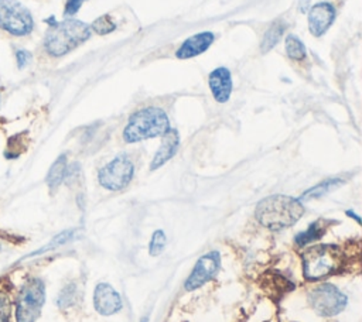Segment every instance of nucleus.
Instances as JSON below:
<instances>
[{
	"label": "nucleus",
	"mask_w": 362,
	"mask_h": 322,
	"mask_svg": "<svg viewBox=\"0 0 362 322\" xmlns=\"http://www.w3.org/2000/svg\"><path fill=\"white\" fill-rule=\"evenodd\" d=\"M95 309L100 315H113L122 308V298L119 292L109 284H98L93 292Z\"/></svg>",
	"instance_id": "nucleus-11"
},
{
	"label": "nucleus",
	"mask_w": 362,
	"mask_h": 322,
	"mask_svg": "<svg viewBox=\"0 0 362 322\" xmlns=\"http://www.w3.org/2000/svg\"><path fill=\"white\" fill-rule=\"evenodd\" d=\"M313 309L321 316H334L346 306V297L332 284H321L308 294Z\"/></svg>",
	"instance_id": "nucleus-8"
},
{
	"label": "nucleus",
	"mask_w": 362,
	"mask_h": 322,
	"mask_svg": "<svg viewBox=\"0 0 362 322\" xmlns=\"http://www.w3.org/2000/svg\"><path fill=\"white\" fill-rule=\"evenodd\" d=\"M163 140H161V145L160 148L157 150V153L154 154L153 157V161L150 164V169L154 171L160 167H163L168 160H171L177 150H178V145H180V134L177 130L174 129H170L164 136H161Z\"/></svg>",
	"instance_id": "nucleus-14"
},
{
	"label": "nucleus",
	"mask_w": 362,
	"mask_h": 322,
	"mask_svg": "<svg viewBox=\"0 0 362 322\" xmlns=\"http://www.w3.org/2000/svg\"><path fill=\"white\" fill-rule=\"evenodd\" d=\"M134 175V165L132 160L120 154L103 165L98 172L99 185L107 191H120L126 188Z\"/></svg>",
	"instance_id": "nucleus-7"
},
{
	"label": "nucleus",
	"mask_w": 362,
	"mask_h": 322,
	"mask_svg": "<svg viewBox=\"0 0 362 322\" xmlns=\"http://www.w3.org/2000/svg\"><path fill=\"white\" fill-rule=\"evenodd\" d=\"M90 34L89 24L76 18L55 23L44 38L45 52L51 56H62L88 41Z\"/></svg>",
	"instance_id": "nucleus-2"
},
{
	"label": "nucleus",
	"mask_w": 362,
	"mask_h": 322,
	"mask_svg": "<svg viewBox=\"0 0 362 322\" xmlns=\"http://www.w3.org/2000/svg\"><path fill=\"white\" fill-rule=\"evenodd\" d=\"M337 17L335 7L328 1L314 4L308 11V30L311 35L321 37L332 25Z\"/></svg>",
	"instance_id": "nucleus-10"
},
{
	"label": "nucleus",
	"mask_w": 362,
	"mask_h": 322,
	"mask_svg": "<svg viewBox=\"0 0 362 322\" xmlns=\"http://www.w3.org/2000/svg\"><path fill=\"white\" fill-rule=\"evenodd\" d=\"M208 85L218 103H226L232 95V75L226 66L215 68L208 76Z\"/></svg>",
	"instance_id": "nucleus-12"
},
{
	"label": "nucleus",
	"mask_w": 362,
	"mask_h": 322,
	"mask_svg": "<svg viewBox=\"0 0 362 322\" xmlns=\"http://www.w3.org/2000/svg\"><path fill=\"white\" fill-rule=\"evenodd\" d=\"M75 234V230H64V232H61L59 234H57L47 246H44V247H41L40 250H37V251H34L31 256H35V254H40V253H44V251H48V250H52V249H55V247H58V246H61V244H64V243H66L68 240H71L72 239V236Z\"/></svg>",
	"instance_id": "nucleus-22"
},
{
	"label": "nucleus",
	"mask_w": 362,
	"mask_h": 322,
	"mask_svg": "<svg viewBox=\"0 0 362 322\" xmlns=\"http://www.w3.org/2000/svg\"><path fill=\"white\" fill-rule=\"evenodd\" d=\"M170 119L160 107H143L134 112L123 130V140L126 143H139L147 138L164 136L170 130Z\"/></svg>",
	"instance_id": "nucleus-3"
},
{
	"label": "nucleus",
	"mask_w": 362,
	"mask_h": 322,
	"mask_svg": "<svg viewBox=\"0 0 362 322\" xmlns=\"http://www.w3.org/2000/svg\"><path fill=\"white\" fill-rule=\"evenodd\" d=\"M83 1H85V0H66L64 14H65V16H74V14L81 8V6L83 4Z\"/></svg>",
	"instance_id": "nucleus-26"
},
{
	"label": "nucleus",
	"mask_w": 362,
	"mask_h": 322,
	"mask_svg": "<svg viewBox=\"0 0 362 322\" xmlns=\"http://www.w3.org/2000/svg\"><path fill=\"white\" fill-rule=\"evenodd\" d=\"M165 243H167V237H165L164 232L163 230H156L153 233L150 244H148V253L151 256H158L164 250Z\"/></svg>",
	"instance_id": "nucleus-23"
},
{
	"label": "nucleus",
	"mask_w": 362,
	"mask_h": 322,
	"mask_svg": "<svg viewBox=\"0 0 362 322\" xmlns=\"http://www.w3.org/2000/svg\"><path fill=\"white\" fill-rule=\"evenodd\" d=\"M89 27H90L92 32H96L99 35H106L116 28V24L109 14H103V16L98 17Z\"/></svg>",
	"instance_id": "nucleus-20"
},
{
	"label": "nucleus",
	"mask_w": 362,
	"mask_h": 322,
	"mask_svg": "<svg viewBox=\"0 0 362 322\" xmlns=\"http://www.w3.org/2000/svg\"><path fill=\"white\" fill-rule=\"evenodd\" d=\"M0 28L11 35L24 37L33 31L34 20L18 0H0Z\"/></svg>",
	"instance_id": "nucleus-6"
},
{
	"label": "nucleus",
	"mask_w": 362,
	"mask_h": 322,
	"mask_svg": "<svg viewBox=\"0 0 362 322\" xmlns=\"http://www.w3.org/2000/svg\"><path fill=\"white\" fill-rule=\"evenodd\" d=\"M221 267V256L218 251H209L198 258L188 278L185 280V290L192 291L216 277Z\"/></svg>",
	"instance_id": "nucleus-9"
},
{
	"label": "nucleus",
	"mask_w": 362,
	"mask_h": 322,
	"mask_svg": "<svg viewBox=\"0 0 362 322\" xmlns=\"http://www.w3.org/2000/svg\"><path fill=\"white\" fill-rule=\"evenodd\" d=\"M76 295H78L76 285H75V284L66 285V287L62 288V291L59 292V297H58V301H57V302H58V306H59V308H69L71 305L75 304Z\"/></svg>",
	"instance_id": "nucleus-21"
},
{
	"label": "nucleus",
	"mask_w": 362,
	"mask_h": 322,
	"mask_svg": "<svg viewBox=\"0 0 362 322\" xmlns=\"http://www.w3.org/2000/svg\"><path fill=\"white\" fill-rule=\"evenodd\" d=\"M16 61H17V66L20 69L25 68L31 62V52L27 49H18L16 52Z\"/></svg>",
	"instance_id": "nucleus-25"
},
{
	"label": "nucleus",
	"mask_w": 362,
	"mask_h": 322,
	"mask_svg": "<svg viewBox=\"0 0 362 322\" xmlns=\"http://www.w3.org/2000/svg\"><path fill=\"white\" fill-rule=\"evenodd\" d=\"M45 302V285L42 280L33 277L21 287L16 301L17 322H35Z\"/></svg>",
	"instance_id": "nucleus-5"
},
{
	"label": "nucleus",
	"mask_w": 362,
	"mask_h": 322,
	"mask_svg": "<svg viewBox=\"0 0 362 322\" xmlns=\"http://www.w3.org/2000/svg\"><path fill=\"white\" fill-rule=\"evenodd\" d=\"M322 233H324V226H322V222L318 220V222L311 223L304 232L298 233V234L294 237V240H296V243H297L298 246H305V244H308V243H311V242L320 239V237L322 236Z\"/></svg>",
	"instance_id": "nucleus-19"
},
{
	"label": "nucleus",
	"mask_w": 362,
	"mask_h": 322,
	"mask_svg": "<svg viewBox=\"0 0 362 322\" xmlns=\"http://www.w3.org/2000/svg\"><path fill=\"white\" fill-rule=\"evenodd\" d=\"M346 215H348V216H351V217H354L358 223H361V217H359L358 215H355L352 210H346Z\"/></svg>",
	"instance_id": "nucleus-27"
},
{
	"label": "nucleus",
	"mask_w": 362,
	"mask_h": 322,
	"mask_svg": "<svg viewBox=\"0 0 362 322\" xmlns=\"http://www.w3.org/2000/svg\"><path fill=\"white\" fill-rule=\"evenodd\" d=\"M10 301L8 297L0 291V322H8Z\"/></svg>",
	"instance_id": "nucleus-24"
},
{
	"label": "nucleus",
	"mask_w": 362,
	"mask_h": 322,
	"mask_svg": "<svg viewBox=\"0 0 362 322\" xmlns=\"http://www.w3.org/2000/svg\"><path fill=\"white\" fill-rule=\"evenodd\" d=\"M214 40H215V34L211 31L197 32V34L188 37L180 45V48L175 52V56L178 59H189V58L198 56L211 47Z\"/></svg>",
	"instance_id": "nucleus-13"
},
{
	"label": "nucleus",
	"mask_w": 362,
	"mask_h": 322,
	"mask_svg": "<svg viewBox=\"0 0 362 322\" xmlns=\"http://www.w3.org/2000/svg\"><path fill=\"white\" fill-rule=\"evenodd\" d=\"M286 28H287L286 23H283V21H280V20L274 21V23L266 30V32H264V35H263V40H262V42H260V52H262V54H267L272 48H274L276 44L281 40V37H283Z\"/></svg>",
	"instance_id": "nucleus-16"
},
{
	"label": "nucleus",
	"mask_w": 362,
	"mask_h": 322,
	"mask_svg": "<svg viewBox=\"0 0 362 322\" xmlns=\"http://www.w3.org/2000/svg\"><path fill=\"white\" fill-rule=\"evenodd\" d=\"M344 184V179L341 178H328V179H324L321 181L320 184L311 186L310 189H307L301 196H300V201H308V199H315V198H320L331 191H334L335 188L341 186Z\"/></svg>",
	"instance_id": "nucleus-17"
},
{
	"label": "nucleus",
	"mask_w": 362,
	"mask_h": 322,
	"mask_svg": "<svg viewBox=\"0 0 362 322\" xmlns=\"http://www.w3.org/2000/svg\"><path fill=\"white\" fill-rule=\"evenodd\" d=\"M284 47H286V54L288 55L290 59H294V61H301L307 56V49H305V45L303 44V41L300 38H297L296 35L293 34H288L286 37V41H284Z\"/></svg>",
	"instance_id": "nucleus-18"
},
{
	"label": "nucleus",
	"mask_w": 362,
	"mask_h": 322,
	"mask_svg": "<svg viewBox=\"0 0 362 322\" xmlns=\"http://www.w3.org/2000/svg\"><path fill=\"white\" fill-rule=\"evenodd\" d=\"M342 253L335 244H317L303 253V274L305 280L325 278L339 270Z\"/></svg>",
	"instance_id": "nucleus-4"
},
{
	"label": "nucleus",
	"mask_w": 362,
	"mask_h": 322,
	"mask_svg": "<svg viewBox=\"0 0 362 322\" xmlns=\"http://www.w3.org/2000/svg\"><path fill=\"white\" fill-rule=\"evenodd\" d=\"M66 171H68V161H66V155L61 154L54 164L51 165L48 174H47V185L49 186L51 191H55L62 181L66 178Z\"/></svg>",
	"instance_id": "nucleus-15"
},
{
	"label": "nucleus",
	"mask_w": 362,
	"mask_h": 322,
	"mask_svg": "<svg viewBox=\"0 0 362 322\" xmlns=\"http://www.w3.org/2000/svg\"><path fill=\"white\" fill-rule=\"evenodd\" d=\"M303 213L304 206L301 201L287 195H272L263 198L255 209L257 222L270 230H281L293 226Z\"/></svg>",
	"instance_id": "nucleus-1"
}]
</instances>
